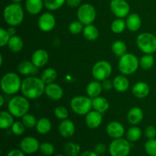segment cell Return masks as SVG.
I'll use <instances>...</instances> for the list:
<instances>
[{
  "label": "cell",
  "mask_w": 156,
  "mask_h": 156,
  "mask_svg": "<svg viewBox=\"0 0 156 156\" xmlns=\"http://www.w3.org/2000/svg\"><path fill=\"white\" fill-rule=\"evenodd\" d=\"M45 87L46 84L41 78L30 76L24 78L22 80L21 91L27 99L34 100L43 95L45 92Z\"/></svg>",
  "instance_id": "6da1fadb"
},
{
  "label": "cell",
  "mask_w": 156,
  "mask_h": 156,
  "mask_svg": "<svg viewBox=\"0 0 156 156\" xmlns=\"http://www.w3.org/2000/svg\"><path fill=\"white\" fill-rule=\"evenodd\" d=\"M24 9L20 3H11L5 7L3 18L9 25L16 27L20 25L24 20Z\"/></svg>",
  "instance_id": "7a4b0ae2"
},
{
  "label": "cell",
  "mask_w": 156,
  "mask_h": 156,
  "mask_svg": "<svg viewBox=\"0 0 156 156\" xmlns=\"http://www.w3.org/2000/svg\"><path fill=\"white\" fill-rule=\"evenodd\" d=\"M30 108L28 99L24 95H16L10 99L8 104V110L15 117H22L27 114Z\"/></svg>",
  "instance_id": "3957f363"
},
{
  "label": "cell",
  "mask_w": 156,
  "mask_h": 156,
  "mask_svg": "<svg viewBox=\"0 0 156 156\" xmlns=\"http://www.w3.org/2000/svg\"><path fill=\"white\" fill-rule=\"evenodd\" d=\"M21 82L19 76L15 73H8L1 79V88L3 92L9 95L16 94L21 90Z\"/></svg>",
  "instance_id": "277c9868"
},
{
  "label": "cell",
  "mask_w": 156,
  "mask_h": 156,
  "mask_svg": "<svg viewBox=\"0 0 156 156\" xmlns=\"http://www.w3.org/2000/svg\"><path fill=\"white\" fill-rule=\"evenodd\" d=\"M139 66H140V59L133 53H126V54L120 57L118 69L122 75L129 76L133 74L137 71Z\"/></svg>",
  "instance_id": "5b68a950"
},
{
  "label": "cell",
  "mask_w": 156,
  "mask_h": 156,
  "mask_svg": "<svg viewBox=\"0 0 156 156\" xmlns=\"http://www.w3.org/2000/svg\"><path fill=\"white\" fill-rule=\"evenodd\" d=\"M136 45L145 54H153L156 52V37L149 32L140 34L136 37Z\"/></svg>",
  "instance_id": "8992f818"
},
{
  "label": "cell",
  "mask_w": 156,
  "mask_h": 156,
  "mask_svg": "<svg viewBox=\"0 0 156 156\" xmlns=\"http://www.w3.org/2000/svg\"><path fill=\"white\" fill-rule=\"evenodd\" d=\"M70 107L74 113L80 116L86 115L92 108V100L85 96H76L72 98Z\"/></svg>",
  "instance_id": "52a82bcc"
},
{
  "label": "cell",
  "mask_w": 156,
  "mask_h": 156,
  "mask_svg": "<svg viewBox=\"0 0 156 156\" xmlns=\"http://www.w3.org/2000/svg\"><path fill=\"white\" fill-rule=\"evenodd\" d=\"M130 149V143L127 139H114L110 143L109 153L111 156H128Z\"/></svg>",
  "instance_id": "ba28073f"
},
{
  "label": "cell",
  "mask_w": 156,
  "mask_h": 156,
  "mask_svg": "<svg viewBox=\"0 0 156 156\" xmlns=\"http://www.w3.org/2000/svg\"><path fill=\"white\" fill-rule=\"evenodd\" d=\"M95 8L89 3L81 5L77 10V18L84 25L92 24L96 18Z\"/></svg>",
  "instance_id": "9c48e42d"
},
{
  "label": "cell",
  "mask_w": 156,
  "mask_h": 156,
  "mask_svg": "<svg viewBox=\"0 0 156 156\" xmlns=\"http://www.w3.org/2000/svg\"><path fill=\"white\" fill-rule=\"evenodd\" d=\"M112 73V66L106 60H101L96 62L92 68V76L95 80L102 82L108 79Z\"/></svg>",
  "instance_id": "30bf717a"
},
{
  "label": "cell",
  "mask_w": 156,
  "mask_h": 156,
  "mask_svg": "<svg viewBox=\"0 0 156 156\" xmlns=\"http://www.w3.org/2000/svg\"><path fill=\"white\" fill-rule=\"evenodd\" d=\"M110 9L112 13L118 18L127 17L130 11L129 3L126 0H111Z\"/></svg>",
  "instance_id": "8fae6325"
},
{
  "label": "cell",
  "mask_w": 156,
  "mask_h": 156,
  "mask_svg": "<svg viewBox=\"0 0 156 156\" xmlns=\"http://www.w3.org/2000/svg\"><path fill=\"white\" fill-rule=\"evenodd\" d=\"M37 24L40 30L44 32H50L56 26V18L53 14L44 12L38 18Z\"/></svg>",
  "instance_id": "7c38bea8"
},
{
  "label": "cell",
  "mask_w": 156,
  "mask_h": 156,
  "mask_svg": "<svg viewBox=\"0 0 156 156\" xmlns=\"http://www.w3.org/2000/svg\"><path fill=\"white\" fill-rule=\"evenodd\" d=\"M40 143L35 137L26 136L20 142V149L25 154H34L40 149Z\"/></svg>",
  "instance_id": "4fadbf2b"
},
{
  "label": "cell",
  "mask_w": 156,
  "mask_h": 156,
  "mask_svg": "<svg viewBox=\"0 0 156 156\" xmlns=\"http://www.w3.org/2000/svg\"><path fill=\"white\" fill-rule=\"evenodd\" d=\"M106 132L113 139L122 138L124 135L125 128L122 123L117 121H111L107 125Z\"/></svg>",
  "instance_id": "5bb4252c"
},
{
  "label": "cell",
  "mask_w": 156,
  "mask_h": 156,
  "mask_svg": "<svg viewBox=\"0 0 156 156\" xmlns=\"http://www.w3.org/2000/svg\"><path fill=\"white\" fill-rule=\"evenodd\" d=\"M103 120V114L97 111H91L85 115V123L90 129H97L101 126Z\"/></svg>",
  "instance_id": "9a60e30c"
},
{
  "label": "cell",
  "mask_w": 156,
  "mask_h": 156,
  "mask_svg": "<svg viewBox=\"0 0 156 156\" xmlns=\"http://www.w3.org/2000/svg\"><path fill=\"white\" fill-rule=\"evenodd\" d=\"M44 93L47 96V98L53 101L60 100L63 96L62 88L60 85L54 82L46 85Z\"/></svg>",
  "instance_id": "2e32d148"
},
{
  "label": "cell",
  "mask_w": 156,
  "mask_h": 156,
  "mask_svg": "<svg viewBox=\"0 0 156 156\" xmlns=\"http://www.w3.org/2000/svg\"><path fill=\"white\" fill-rule=\"evenodd\" d=\"M49 61V54L47 50L39 49L35 50L31 56V62L37 68L44 66Z\"/></svg>",
  "instance_id": "e0dca14e"
},
{
  "label": "cell",
  "mask_w": 156,
  "mask_h": 156,
  "mask_svg": "<svg viewBox=\"0 0 156 156\" xmlns=\"http://www.w3.org/2000/svg\"><path fill=\"white\" fill-rule=\"evenodd\" d=\"M59 134L64 138H70L76 132V126L72 120L66 119L60 122L58 127Z\"/></svg>",
  "instance_id": "ac0fdd59"
},
{
  "label": "cell",
  "mask_w": 156,
  "mask_h": 156,
  "mask_svg": "<svg viewBox=\"0 0 156 156\" xmlns=\"http://www.w3.org/2000/svg\"><path fill=\"white\" fill-rule=\"evenodd\" d=\"M150 88L145 82H138L133 86L132 92L135 97L138 98H144L149 94Z\"/></svg>",
  "instance_id": "d6986e66"
},
{
  "label": "cell",
  "mask_w": 156,
  "mask_h": 156,
  "mask_svg": "<svg viewBox=\"0 0 156 156\" xmlns=\"http://www.w3.org/2000/svg\"><path fill=\"white\" fill-rule=\"evenodd\" d=\"M128 122L130 124L133 125H138L139 123H141L143 121V111L139 107H133L131 108L128 112L127 116H126Z\"/></svg>",
  "instance_id": "ffe728a7"
},
{
  "label": "cell",
  "mask_w": 156,
  "mask_h": 156,
  "mask_svg": "<svg viewBox=\"0 0 156 156\" xmlns=\"http://www.w3.org/2000/svg\"><path fill=\"white\" fill-rule=\"evenodd\" d=\"M126 27L129 30L136 32L140 29L142 26V20L140 15L136 13H133L128 15L126 19Z\"/></svg>",
  "instance_id": "44dd1931"
},
{
  "label": "cell",
  "mask_w": 156,
  "mask_h": 156,
  "mask_svg": "<svg viewBox=\"0 0 156 156\" xmlns=\"http://www.w3.org/2000/svg\"><path fill=\"white\" fill-rule=\"evenodd\" d=\"M37 67L35 66L31 61H23L18 65V72L23 76H34L38 73Z\"/></svg>",
  "instance_id": "7402d4cb"
},
{
  "label": "cell",
  "mask_w": 156,
  "mask_h": 156,
  "mask_svg": "<svg viewBox=\"0 0 156 156\" xmlns=\"http://www.w3.org/2000/svg\"><path fill=\"white\" fill-rule=\"evenodd\" d=\"M44 6V0H26V11L30 15H37L42 11Z\"/></svg>",
  "instance_id": "603a6c76"
},
{
  "label": "cell",
  "mask_w": 156,
  "mask_h": 156,
  "mask_svg": "<svg viewBox=\"0 0 156 156\" xmlns=\"http://www.w3.org/2000/svg\"><path fill=\"white\" fill-rule=\"evenodd\" d=\"M114 88L118 92H126L129 86V82L124 75L116 76L113 80Z\"/></svg>",
  "instance_id": "cb8c5ba5"
},
{
  "label": "cell",
  "mask_w": 156,
  "mask_h": 156,
  "mask_svg": "<svg viewBox=\"0 0 156 156\" xmlns=\"http://www.w3.org/2000/svg\"><path fill=\"white\" fill-rule=\"evenodd\" d=\"M110 108V104L108 99L101 96L92 98V108L94 111H97L101 114H105Z\"/></svg>",
  "instance_id": "d4e9b609"
},
{
  "label": "cell",
  "mask_w": 156,
  "mask_h": 156,
  "mask_svg": "<svg viewBox=\"0 0 156 156\" xmlns=\"http://www.w3.org/2000/svg\"><path fill=\"white\" fill-rule=\"evenodd\" d=\"M102 90L103 88L101 83L98 80L89 82L86 87V93L91 98H94L98 96H100Z\"/></svg>",
  "instance_id": "484cf974"
},
{
  "label": "cell",
  "mask_w": 156,
  "mask_h": 156,
  "mask_svg": "<svg viewBox=\"0 0 156 156\" xmlns=\"http://www.w3.org/2000/svg\"><path fill=\"white\" fill-rule=\"evenodd\" d=\"M35 128L38 133L41 134V135H45L51 130L52 123L50 120L47 117H41L37 122Z\"/></svg>",
  "instance_id": "4316f807"
},
{
  "label": "cell",
  "mask_w": 156,
  "mask_h": 156,
  "mask_svg": "<svg viewBox=\"0 0 156 156\" xmlns=\"http://www.w3.org/2000/svg\"><path fill=\"white\" fill-rule=\"evenodd\" d=\"M14 122V116L9 111H2L0 112V128L2 129L11 128Z\"/></svg>",
  "instance_id": "83f0119b"
},
{
  "label": "cell",
  "mask_w": 156,
  "mask_h": 156,
  "mask_svg": "<svg viewBox=\"0 0 156 156\" xmlns=\"http://www.w3.org/2000/svg\"><path fill=\"white\" fill-rule=\"evenodd\" d=\"M82 34H83L84 37L89 41H95L99 36L98 29L97 28L96 26L93 25L92 24L85 25Z\"/></svg>",
  "instance_id": "f1b7e54d"
},
{
  "label": "cell",
  "mask_w": 156,
  "mask_h": 156,
  "mask_svg": "<svg viewBox=\"0 0 156 156\" xmlns=\"http://www.w3.org/2000/svg\"><path fill=\"white\" fill-rule=\"evenodd\" d=\"M8 47L9 50L13 53H18L24 47V41L21 39V37L15 35V36L11 37L8 43Z\"/></svg>",
  "instance_id": "f546056e"
},
{
  "label": "cell",
  "mask_w": 156,
  "mask_h": 156,
  "mask_svg": "<svg viewBox=\"0 0 156 156\" xmlns=\"http://www.w3.org/2000/svg\"><path fill=\"white\" fill-rule=\"evenodd\" d=\"M56 78H57V72L53 68L46 69L42 72L41 76V79L46 85L54 82Z\"/></svg>",
  "instance_id": "4dcf8cb0"
},
{
  "label": "cell",
  "mask_w": 156,
  "mask_h": 156,
  "mask_svg": "<svg viewBox=\"0 0 156 156\" xmlns=\"http://www.w3.org/2000/svg\"><path fill=\"white\" fill-rule=\"evenodd\" d=\"M111 50H112V52L114 53V55L119 56V57H121L122 56L126 54L127 48H126V44L123 41L118 40V41H116L113 43Z\"/></svg>",
  "instance_id": "1f68e13d"
},
{
  "label": "cell",
  "mask_w": 156,
  "mask_h": 156,
  "mask_svg": "<svg viewBox=\"0 0 156 156\" xmlns=\"http://www.w3.org/2000/svg\"><path fill=\"white\" fill-rule=\"evenodd\" d=\"M64 152L68 156H78L81 152V146L76 143H67L64 146Z\"/></svg>",
  "instance_id": "d6a6232c"
},
{
  "label": "cell",
  "mask_w": 156,
  "mask_h": 156,
  "mask_svg": "<svg viewBox=\"0 0 156 156\" xmlns=\"http://www.w3.org/2000/svg\"><path fill=\"white\" fill-rule=\"evenodd\" d=\"M142 136V130L138 126H132L126 132V139L129 142H137Z\"/></svg>",
  "instance_id": "836d02e7"
},
{
  "label": "cell",
  "mask_w": 156,
  "mask_h": 156,
  "mask_svg": "<svg viewBox=\"0 0 156 156\" xmlns=\"http://www.w3.org/2000/svg\"><path fill=\"white\" fill-rule=\"evenodd\" d=\"M155 59L152 54H145L140 58V66L142 69L145 70L150 69L154 66Z\"/></svg>",
  "instance_id": "e575fe53"
},
{
  "label": "cell",
  "mask_w": 156,
  "mask_h": 156,
  "mask_svg": "<svg viewBox=\"0 0 156 156\" xmlns=\"http://www.w3.org/2000/svg\"><path fill=\"white\" fill-rule=\"evenodd\" d=\"M126 27V21H124L123 18H117L111 24V29L114 34H121L124 31Z\"/></svg>",
  "instance_id": "d590c367"
},
{
  "label": "cell",
  "mask_w": 156,
  "mask_h": 156,
  "mask_svg": "<svg viewBox=\"0 0 156 156\" xmlns=\"http://www.w3.org/2000/svg\"><path fill=\"white\" fill-rule=\"evenodd\" d=\"M66 0H44V6L50 11H56L60 9Z\"/></svg>",
  "instance_id": "8d00e7d4"
},
{
  "label": "cell",
  "mask_w": 156,
  "mask_h": 156,
  "mask_svg": "<svg viewBox=\"0 0 156 156\" xmlns=\"http://www.w3.org/2000/svg\"><path fill=\"white\" fill-rule=\"evenodd\" d=\"M21 121L24 123L26 128L32 129V128L36 126L37 120L36 117L33 114H30L27 113V114H26L25 115H24L21 117Z\"/></svg>",
  "instance_id": "74e56055"
},
{
  "label": "cell",
  "mask_w": 156,
  "mask_h": 156,
  "mask_svg": "<svg viewBox=\"0 0 156 156\" xmlns=\"http://www.w3.org/2000/svg\"><path fill=\"white\" fill-rule=\"evenodd\" d=\"M144 149L146 154L149 156H156V140L151 139L145 143Z\"/></svg>",
  "instance_id": "f35d334b"
},
{
  "label": "cell",
  "mask_w": 156,
  "mask_h": 156,
  "mask_svg": "<svg viewBox=\"0 0 156 156\" xmlns=\"http://www.w3.org/2000/svg\"><path fill=\"white\" fill-rule=\"evenodd\" d=\"M40 152L45 156H51L53 155L55 148L53 145L50 143H43L40 145Z\"/></svg>",
  "instance_id": "ab89813d"
},
{
  "label": "cell",
  "mask_w": 156,
  "mask_h": 156,
  "mask_svg": "<svg viewBox=\"0 0 156 156\" xmlns=\"http://www.w3.org/2000/svg\"><path fill=\"white\" fill-rule=\"evenodd\" d=\"M84 29V24H82L81 21H74L73 22H71L69 25V30L70 33L73 35H76L80 34L81 32L83 31Z\"/></svg>",
  "instance_id": "60d3db41"
},
{
  "label": "cell",
  "mask_w": 156,
  "mask_h": 156,
  "mask_svg": "<svg viewBox=\"0 0 156 156\" xmlns=\"http://www.w3.org/2000/svg\"><path fill=\"white\" fill-rule=\"evenodd\" d=\"M54 115L57 119L63 120L67 119L69 116V111L66 107L58 106L54 110Z\"/></svg>",
  "instance_id": "b9f144b4"
},
{
  "label": "cell",
  "mask_w": 156,
  "mask_h": 156,
  "mask_svg": "<svg viewBox=\"0 0 156 156\" xmlns=\"http://www.w3.org/2000/svg\"><path fill=\"white\" fill-rule=\"evenodd\" d=\"M12 131L14 135L21 136L25 131V126L22 121H15L12 126Z\"/></svg>",
  "instance_id": "7bdbcfd3"
},
{
  "label": "cell",
  "mask_w": 156,
  "mask_h": 156,
  "mask_svg": "<svg viewBox=\"0 0 156 156\" xmlns=\"http://www.w3.org/2000/svg\"><path fill=\"white\" fill-rule=\"evenodd\" d=\"M11 36L8 33L7 30L2 27L0 28V47H3L5 45H8L9 40H10Z\"/></svg>",
  "instance_id": "ee69618b"
},
{
  "label": "cell",
  "mask_w": 156,
  "mask_h": 156,
  "mask_svg": "<svg viewBox=\"0 0 156 156\" xmlns=\"http://www.w3.org/2000/svg\"><path fill=\"white\" fill-rule=\"evenodd\" d=\"M145 136L148 140L155 139L156 137V128L154 126H148L145 129Z\"/></svg>",
  "instance_id": "f6af8a7d"
},
{
  "label": "cell",
  "mask_w": 156,
  "mask_h": 156,
  "mask_svg": "<svg viewBox=\"0 0 156 156\" xmlns=\"http://www.w3.org/2000/svg\"><path fill=\"white\" fill-rule=\"evenodd\" d=\"M94 152L99 155H101L105 154L107 151V147L104 143H98L94 147Z\"/></svg>",
  "instance_id": "bcb514c9"
},
{
  "label": "cell",
  "mask_w": 156,
  "mask_h": 156,
  "mask_svg": "<svg viewBox=\"0 0 156 156\" xmlns=\"http://www.w3.org/2000/svg\"><path fill=\"white\" fill-rule=\"evenodd\" d=\"M102 88L105 91H109V90L112 89L114 88V84H113V81L110 80V79H107L105 80L102 81L101 82Z\"/></svg>",
  "instance_id": "7dc6e473"
},
{
  "label": "cell",
  "mask_w": 156,
  "mask_h": 156,
  "mask_svg": "<svg viewBox=\"0 0 156 156\" xmlns=\"http://www.w3.org/2000/svg\"><path fill=\"white\" fill-rule=\"evenodd\" d=\"M6 156H25V153L21 149H15L9 151Z\"/></svg>",
  "instance_id": "c3c4849f"
},
{
  "label": "cell",
  "mask_w": 156,
  "mask_h": 156,
  "mask_svg": "<svg viewBox=\"0 0 156 156\" xmlns=\"http://www.w3.org/2000/svg\"><path fill=\"white\" fill-rule=\"evenodd\" d=\"M82 0H66V4L70 8H76L79 7L81 5Z\"/></svg>",
  "instance_id": "681fc988"
},
{
  "label": "cell",
  "mask_w": 156,
  "mask_h": 156,
  "mask_svg": "<svg viewBox=\"0 0 156 156\" xmlns=\"http://www.w3.org/2000/svg\"><path fill=\"white\" fill-rule=\"evenodd\" d=\"M80 156H100L99 155H98L94 151H91V150H87L85 151V152H82Z\"/></svg>",
  "instance_id": "f907efd6"
},
{
  "label": "cell",
  "mask_w": 156,
  "mask_h": 156,
  "mask_svg": "<svg viewBox=\"0 0 156 156\" xmlns=\"http://www.w3.org/2000/svg\"><path fill=\"white\" fill-rule=\"evenodd\" d=\"M7 31L11 37L15 36V35L16 34V29H15V27H13V26H11L10 27H9V28L7 29Z\"/></svg>",
  "instance_id": "816d5d0a"
},
{
  "label": "cell",
  "mask_w": 156,
  "mask_h": 156,
  "mask_svg": "<svg viewBox=\"0 0 156 156\" xmlns=\"http://www.w3.org/2000/svg\"><path fill=\"white\" fill-rule=\"evenodd\" d=\"M4 98H3V95H0V106L2 107L4 105Z\"/></svg>",
  "instance_id": "f5cc1de1"
},
{
  "label": "cell",
  "mask_w": 156,
  "mask_h": 156,
  "mask_svg": "<svg viewBox=\"0 0 156 156\" xmlns=\"http://www.w3.org/2000/svg\"><path fill=\"white\" fill-rule=\"evenodd\" d=\"M12 3H20L22 0H11Z\"/></svg>",
  "instance_id": "db71d44e"
},
{
  "label": "cell",
  "mask_w": 156,
  "mask_h": 156,
  "mask_svg": "<svg viewBox=\"0 0 156 156\" xmlns=\"http://www.w3.org/2000/svg\"><path fill=\"white\" fill-rule=\"evenodd\" d=\"M2 60H3V58H2V54H0V65H2Z\"/></svg>",
  "instance_id": "11a10c76"
},
{
  "label": "cell",
  "mask_w": 156,
  "mask_h": 156,
  "mask_svg": "<svg viewBox=\"0 0 156 156\" xmlns=\"http://www.w3.org/2000/svg\"><path fill=\"white\" fill-rule=\"evenodd\" d=\"M54 156H65V155H56Z\"/></svg>",
  "instance_id": "9f6ffc18"
}]
</instances>
